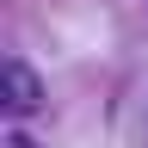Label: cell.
I'll use <instances>...</instances> for the list:
<instances>
[{
    "mask_svg": "<svg viewBox=\"0 0 148 148\" xmlns=\"http://www.w3.org/2000/svg\"><path fill=\"white\" fill-rule=\"evenodd\" d=\"M0 111L6 117H37L43 111V80L31 62H0Z\"/></svg>",
    "mask_w": 148,
    "mask_h": 148,
    "instance_id": "6da1fadb",
    "label": "cell"
}]
</instances>
